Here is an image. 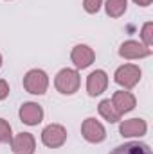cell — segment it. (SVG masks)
I'll return each instance as SVG.
<instances>
[{"instance_id":"cell-1","label":"cell","mask_w":153,"mask_h":154,"mask_svg":"<svg viewBox=\"0 0 153 154\" xmlns=\"http://www.w3.org/2000/svg\"><path fill=\"white\" fill-rule=\"evenodd\" d=\"M79 82H81L79 74H77V70H72V68H63V70H60L58 75H56V79H54L56 90H58L60 93H63V95H72V93H76L77 90H79Z\"/></svg>"},{"instance_id":"cell-2","label":"cell","mask_w":153,"mask_h":154,"mask_svg":"<svg viewBox=\"0 0 153 154\" xmlns=\"http://www.w3.org/2000/svg\"><path fill=\"white\" fill-rule=\"evenodd\" d=\"M141 75H142V72H141V68L137 66V65H122V66H119L117 70H115V82L119 84V86H122L124 90H132L133 86H137L139 84V81H141Z\"/></svg>"},{"instance_id":"cell-3","label":"cell","mask_w":153,"mask_h":154,"mask_svg":"<svg viewBox=\"0 0 153 154\" xmlns=\"http://www.w3.org/2000/svg\"><path fill=\"white\" fill-rule=\"evenodd\" d=\"M49 86V77L43 70H29L24 77V88L33 95H43Z\"/></svg>"},{"instance_id":"cell-4","label":"cell","mask_w":153,"mask_h":154,"mask_svg":"<svg viewBox=\"0 0 153 154\" xmlns=\"http://www.w3.org/2000/svg\"><path fill=\"white\" fill-rule=\"evenodd\" d=\"M67 140V129L60 124H50L41 131V142L49 149H58Z\"/></svg>"},{"instance_id":"cell-5","label":"cell","mask_w":153,"mask_h":154,"mask_svg":"<svg viewBox=\"0 0 153 154\" xmlns=\"http://www.w3.org/2000/svg\"><path fill=\"white\" fill-rule=\"evenodd\" d=\"M81 134H83V138H85L86 142H90V143H101V142L106 138V129H105V125H103L99 120H96V118H86V120H83V124H81Z\"/></svg>"},{"instance_id":"cell-6","label":"cell","mask_w":153,"mask_h":154,"mask_svg":"<svg viewBox=\"0 0 153 154\" xmlns=\"http://www.w3.org/2000/svg\"><path fill=\"white\" fill-rule=\"evenodd\" d=\"M119 56L124 57V59H142V57L151 56V48L144 47V45L139 43V41L130 39V41H124V43L121 45Z\"/></svg>"},{"instance_id":"cell-7","label":"cell","mask_w":153,"mask_h":154,"mask_svg":"<svg viewBox=\"0 0 153 154\" xmlns=\"http://www.w3.org/2000/svg\"><path fill=\"white\" fill-rule=\"evenodd\" d=\"M146 131H148V124L142 118H130V120L121 122L119 125V133L124 138H135V136L141 138L146 134Z\"/></svg>"},{"instance_id":"cell-8","label":"cell","mask_w":153,"mask_h":154,"mask_svg":"<svg viewBox=\"0 0 153 154\" xmlns=\"http://www.w3.org/2000/svg\"><path fill=\"white\" fill-rule=\"evenodd\" d=\"M70 57H72V63L76 65V68L85 70V68H88V66L94 63L96 52H94L88 45H76V47L72 48Z\"/></svg>"},{"instance_id":"cell-9","label":"cell","mask_w":153,"mask_h":154,"mask_svg":"<svg viewBox=\"0 0 153 154\" xmlns=\"http://www.w3.org/2000/svg\"><path fill=\"white\" fill-rule=\"evenodd\" d=\"M108 86V75L105 70H96L86 77V91L90 97L101 95Z\"/></svg>"},{"instance_id":"cell-10","label":"cell","mask_w":153,"mask_h":154,"mask_svg":"<svg viewBox=\"0 0 153 154\" xmlns=\"http://www.w3.org/2000/svg\"><path fill=\"white\" fill-rule=\"evenodd\" d=\"M11 149L15 154H33L36 149V140L31 133H20L11 140Z\"/></svg>"},{"instance_id":"cell-11","label":"cell","mask_w":153,"mask_h":154,"mask_svg":"<svg viewBox=\"0 0 153 154\" xmlns=\"http://www.w3.org/2000/svg\"><path fill=\"white\" fill-rule=\"evenodd\" d=\"M20 120L27 125H38L43 120V109L36 102H25L20 108Z\"/></svg>"},{"instance_id":"cell-12","label":"cell","mask_w":153,"mask_h":154,"mask_svg":"<svg viewBox=\"0 0 153 154\" xmlns=\"http://www.w3.org/2000/svg\"><path fill=\"white\" fill-rule=\"evenodd\" d=\"M112 104H114L115 109L119 111V115H124V113H130V111L135 108L137 100H135V97H133L130 91L121 90V91H115L114 93V97H112Z\"/></svg>"},{"instance_id":"cell-13","label":"cell","mask_w":153,"mask_h":154,"mask_svg":"<svg viewBox=\"0 0 153 154\" xmlns=\"http://www.w3.org/2000/svg\"><path fill=\"white\" fill-rule=\"evenodd\" d=\"M110 154H151V149L142 142H128L115 147Z\"/></svg>"},{"instance_id":"cell-14","label":"cell","mask_w":153,"mask_h":154,"mask_svg":"<svg viewBox=\"0 0 153 154\" xmlns=\"http://www.w3.org/2000/svg\"><path fill=\"white\" fill-rule=\"evenodd\" d=\"M97 109H99V115L103 116L105 120H108L110 124L119 122V120H121V116H122V115H119V111L114 108V104H112V100H110V99H105V100H101Z\"/></svg>"},{"instance_id":"cell-15","label":"cell","mask_w":153,"mask_h":154,"mask_svg":"<svg viewBox=\"0 0 153 154\" xmlns=\"http://www.w3.org/2000/svg\"><path fill=\"white\" fill-rule=\"evenodd\" d=\"M126 7H128V0H106V14L110 18H119L126 13Z\"/></svg>"},{"instance_id":"cell-16","label":"cell","mask_w":153,"mask_h":154,"mask_svg":"<svg viewBox=\"0 0 153 154\" xmlns=\"http://www.w3.org/2000/svg\"><path fill=\"white\" fill-rule=\"evenodd\" d=\"M13 140V131L7 120L0 118V143H11Z\"/></svg>"},{"instance_id":"cell-17","label":"cell","mask_w":153,"mask_h":154,"mask_svg":"<svg viewBox=\"0 0 153 154\" xmlns=\"http://www.w3.org/2000/svg\"><path fill=\"white\" fill-rule=\"evenodd\" d=\"M151 31H153V23L151 22H148V23H144V27H142V32H141V36H142V41H144V47H151L153 45V36H151Z\"/></svg>"},{"instance_id":"cell-18","label":"cell","mask_w":153,"mask_h":154,"mask_svg":"<svg viewBox=\"0 0 153 154\" xmlns=\"http://www.w3.org/2000/svg\"><path fill=\"white\" fill-rule=\"evenodd\" d=\"M101 4H103V0H83V7L90 14H96L101 9Z\"/></svg>"},{"instance_id":"cell-19","label":"cell","mask_w":153,"mask_h":154,"mask_svg":"<svg viewBox=\"0 0 153 154\" xmlns=\"http://www.w3.org/2000/svg\"><path fill=\"white\" fill-rule=\"evenodd\" d=\"M7 95H9V84H7V81L0 79V100L7 99Z\"/></svg>"},{"instance_id":"cell-20","label":"cell","mask_w":153,"mask_h":154,"mask_svg":"<svg viewBox=\"0 0 153 154\" xmlns=\"http://www.w3.org/2000/svg\"><path fill=\"white\" fill-rule=\"evenodd\" d=\"M137 5H141V7H146V5H151L153 0H133Z\"/></svg>"},{"instance_id":"cell-21","label":"cell","mask_w":153,"mask_h":154,"mask_svg":"<svg viewBox=\"0 0 153 154\" xmlns=\"http://www.w3.org/2000/svg\"><path fill=\"white\" fill-rule=\"evenodd\" d=\"M0 66H2V54H0Z\"/></svg>"}]
</instances>
